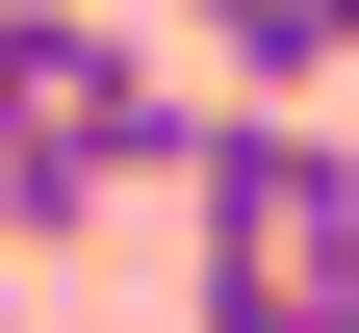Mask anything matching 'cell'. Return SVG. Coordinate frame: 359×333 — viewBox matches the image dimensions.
Instances as JSON below:
<instances>
[{
	"instance_id": "1",
	"label": "cell",
	"mask_w": 359,
	"mask_h": 333,
	"mask_svg": "<svg viewBox=\"0 0 359 333\" xmlns=\"http://www.w3.org/2000/svg\"><path fill=\"white\" fill-rule=\"evenodd\" d=\"M154 205H180V257H205V308H359V154L308 103H180V154H154Z\"/></svg>"
},
{
	"instance_id": "2",
	"label": "cell",
	"mask_w": 359,
	"mask_h": 333,
	"mask_svg": "<svg viewBox=\"0 0 359 333\" xmlns=\"http://www.w3.org/2000/svg\"><path fill=\"white\" fill-rule=\"evenodd\" d=\"M308 77H359V0H308Z\"/></svg>"
}]
</instances>
